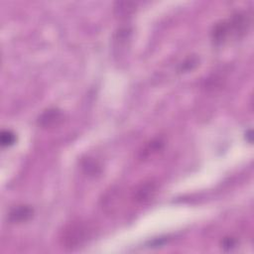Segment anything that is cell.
Segmentation results:
<instances>
[{
	"label": "cell",
	"mask_w": 254,
	"mask_h": 254,
	"mask_svg": "<svg viewBox=\"0 0 254 254\" xmlns=\"http://www.w3.org/2000/svg\"><path fill=\"white\" fill-rule=\"evenodd\" d=\"M196 64H197L196 59H189L188 61L183 63L182 67H183L184 70H189V69H191L194 65H196Z\"/></svg>",
	"instance_id": "8992f818"
},
{
	"label": "cell",
	"mask_w": 254,
	"mask_h": 254,
	"mask_svg": "<svg viewBox=\"0 0 254 254\" xmlns=\"http://www.w3.org/2000/svg\"><path fill=\"white\" fill-rule=\"evenodd\" d=\"M1 145L4 147H8L13 145L16 142V135L10 130H3L0 135Z\"/></svg>",
	"instance_id": "5b68a950"
},
{
	"label": "cell",
	"mask_w": 254,
	"mask_h": 254,
	"mask_svg": "<svg viewBox=\"0 0 254 254\" xmlns=\"http://www.w3.org/2000/svg\"><path fill=\"white\" fill-rule=\"evenodd\" d=\"M63 113L58 108H49L45 110L38 118L40 126L48 128L58 125L63 120Z\"/></svg>",
	"instance_id": "7a4b0ae2"
},
{
	"label": "cell",
	"mask_w": 254,
	"mask_h": 254,
	"mask_svg": "<svg viewBox=\"0 0 254 254\" xmlns=\"http://www.w3.org/2000/svg\"><path fill=\"white\" fill-rule=\"evenodd\" d=\"M156 190H157L156 183L152 181L145 182L137 188L134 193V197L139 202H145L154 195V193L156 192Z\"/></svg>",
	"instance_id": "277c9868"
},
{
	"label": "cell",
	"mask_w": 254,
	"mask_h": 254,
	"mask_svg": "<svg viewBox=\"0 0 254 254\" xmlns=\"http://www.w3.org/2000/svg\"><path fill=\"white\" fill-rule=\"evenodd\" d=\"M88 229L81 223H75L69 225L63 233V244L64 247L73 248L77 247L87 237Z\"/></svg>",
	"instance_id": "6da1fadb"
},
{
	"label": "cell",
	"mask_w": 254,
	"mask_h": 254,
	"mask_svg": "<svg viewBox=\"0 0 254 254\" xmlns=\"http://www.w3.org/2000/svg\"><path fill=\"white\" fill-rule=\"evenodd\" d=\"M234 245H235V240H234V238H232V237H227V238H224V240H223V242H222V247L224 248V249H231L232 247H234Z\"/></svg>",
	"instance_id": "52a82bcc"
},
{
	"label": "cell",
	"mask_w": 254,
	"mask_h": 254,
	"mask_svg": "<svg viewBox=\"0 0 254 254\" xmlns=\"http://www.w3.org/2000/svg\"><path fill=\"white\" fill-rule=\"evenodd\" d=\"M33 212V208L29 205H17L10 210L8 219L13 223L24 222L32 217Z\"/></svg>",
	"instance_id": "3957f363"
}]
</instances>
